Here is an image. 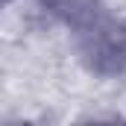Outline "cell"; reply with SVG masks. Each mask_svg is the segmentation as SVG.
<instances>
[{
    "label": "cell",
    "instance_id": "1",
    "mask_svg": "<svg viewBox=\"0 0 126 126\" xmlns=\"http://www.w3.org/2000/svg\"><path fill=\"white\" fill-rule=\"evenodd\" d=\"M56 15L82 53L85 64L100 76H120L126 70V27L103 0H38Z\"/></svg>",
    "mask_w": 126,
    "mask_h": 126
}]
</instances>
